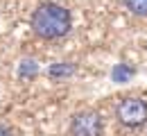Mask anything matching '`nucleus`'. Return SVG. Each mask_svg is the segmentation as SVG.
Instances as JSON below:
<instances>
[{
    "instance_id": "obj_1",
    "label": "nucleus",
    "mask_w": 147,
    "mask_h": 136,
    "mask_svg": "<svg viewBox=\"0 0 147 136\" xmlns=\"http://www.w3.org/2000/svg\"><path fill=\"white\" fill-rule=\"evenodd\" d=\"M73 27V16L66 7L57 2H41L32 14V30L34 34L45 41L63 39Z\"/></svg>"
},
{
    "instance_id": "obj_2",
    "label": "nucleus",
    "mask_w": 147,
    "mask_h": 136,
    "mask_svg": "<svg viewBox=\"0 0 147 136\" xmlns=\"http://www.w3.org/2000/svg\"><path fill=\"white\" fill-rule=\"evenodd\" d=\"M115 118L120 125H125L129 129L143 127L147 122V102L140 97H125L115 107Z\"/></svg>"
},
{
    "instance_id": "obj_3",
    "label": "nucleus",
    "mask_w": 147,
    "mask_h": 136,
    "mask_svg": "<svg viewBox=\"0 0 147 136\" xmlns=\"http://www.w3.org/2000/svg\"><path fill=\"white\" fill-rule=\"evenodd\" d=\"M104 120L95 111H79L70 120V136H102Z\"/></svg>"
},
{
    "instance_id": "obj_4",
    "label": "nucleus",
    "mask_w": 147,
    "mask_h": 136,
    "mask_svg": "<svg viewBox=\"0 0 147 136\" xmlns=\"http://www.w3.org/2000/svg\"><path fill=\"white\" fill-rule=\"evenodd\" d=\"M134 16H147V0H122Z\"/></svg>"
},
{
    "instance_id": "obj_5",
    "label": "nucleus",
    "mask_w": 147,
    "mask_h": 136,
    "mask_svg": "<svg viewBox=\"0 0 147 136\" xmlns=\"http://www.w3.org/2000/svg\"><path fill=\"white\" fill-rule=\"evenodd\" d=\"M0 136H14V134H11V129H9L7 125H2V122H0Z\"/></svg>"
}]
</instances>
